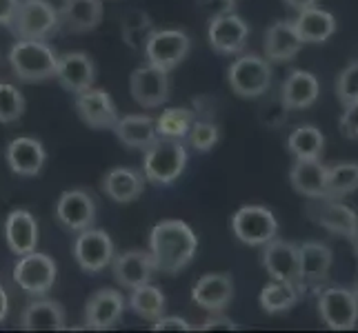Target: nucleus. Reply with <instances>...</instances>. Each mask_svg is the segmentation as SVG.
I'll list each match as a JSON object with an SVG mask.
<instances>
[{
	"instance_id": "27",
	"label": "nucleus",
	"mask_w": 358,
	"mask_h": 333,
	"mask_svg": "<svg viewBox=\"0 0 358 333\" xmlns=\"http://www.w3.org/2000/svg\"><path fill=\"white\" fill-rule=\"evenodd\" d=\"M116 138L129 147V149H147L156 138V120L152 116H143V114H129L116 120L114 125Z\"/></svg>"
},
{
	"instance_id": "2",
	"label": "nucleus",
	"mask_w": 358,
	"mask_h": 333,
	"mask_svg": "<svg viewBox=\"0 0 358 333\" xmlns=\"http://www.w3.org/2000/svg\"><path fill=\"white\" fill-rule=\"evenodd\" d=\"M187 167V149L182 140L174 138H156L145 149L143 158V176L158 187H169Z\"/></svg>"
},
{
	"instance_id": "24",
	"label": "nucleus",
	"mask_w": 358,
	"mask_h": 333,
	"mask_svg": "<svg viewBox=\"0 0 358 333\" xmlns=\"http://www.w3.org/2000/svg\"><path fill=\"white\" fill-rule=\"evenodd\" d=\"M58 16L73 34L94 31L103 20V0H63Z\"/></svg>"
},
{
	"instance_id": "25",
	"label": "nucleus",
	"mask_w": 358,
	"mask_h": 333,
	"mask_svg": "<svg viewBox=\"0 0 358 333\" xmlns=\"http://www.w3.org/2000/svg\"><path fill=\"white\" fill-rule=\"evenodd\" d=\"M67 325L65 309L56 300H34L20 316L22 331H63Z\"/></svg>"
},
{
	"instance_id": "45",
	"label": "nucleus",
	"mask_w": 358,
	"mask_h": 333,
	"mask_svg": "<svg viewBox=\"0 0 358 333\" xmlns=\"http://www.w3.org/2000/svg\"><path fill=\"white\" fill-rule=\"evenodd\" d=\"M18 0H0V27H9L16 14Z\"/></svg>"
},
{
	"instance_id": "34",
	"label": "nucleus",
	"mask_w": 358,
	"mask_h": 333,
	"mask_svg": "<svg viewBox=\"0 0 358 333\" xmlns=\"http://www.w3.org/2000/svg\"><path fill=\"white\" fill-rule=\"evenodd\" d=\"M325 147V135L320 133L314 125H301L296 127L287 140V149L296 160H307V158H320Z\"/></svg>"
},
{
	"instance_id": "39",
	"label": "nucleus",
	"mask_w": 358,
	"mask_h": 333,
	"mask_svg": "<svg viewBox=\"0 0 358 333\" xmlns=\"http://www.w3.org/2000/svg\"><path fill=\"white\" fill-rule=\"evenodd\" d=\"M336 96L343 107L358 101V63H352L350 67L343 69L336 80Z\"/></svg>"
},
{
	"instance_id": "10",
	"label": "nucleus",
	"mask_w": 358,
	"mask_h": 333,
	"mask_svg": "<svg viewBox=\"0 0 358 333\" xmlns=\"http://www.w3.org/2000/svg\"><path fill=\"white\" fill-rule=\"evenodd\" d=\"M318 313L331 331H350L358 323V300L354 291L331 287L318 295Z\"/></svg>"
},
{
	"instance_id": "17",
	"label": "nucleus",
	"mask_w": 358,
	"mask_h": 333,
	"mask_svg": "<svg viewBox=\"0 0 358 333\" xmlns=\"http://www.w3.org/2000/svg\"><path fill=\"white\" fill-rule=\"evenodd\" d=\"M60 87L69 94H78L83 89H90L96 80V67L90 54L85 52H67L58 56L56 76Z\"/></svg>"
},
{
	"instance_id": "48",
	"label": "nucleus",
	"mask_w": 358,
	"mask_h": 333,
	"mask_svg": "<svg viewBox=\"0 0 358 333\" xmlns=\"http://www.w3.org/2000/svg\"><path fill=\"white\" fill-rule=\"evenodd\" d=\"M350 240H352V246H354V253L358 258V227L350 233Z\"/></svg>"
},
{
	"instance_id": "15",
	"label": "nucleus",
	"mask_w": 358,
	"mask_h": 333,
	"mask_svg": "<svg viewBox=\"0 0 358 333\" xmlns=\"http://www.w3.org/2000/svg\"><path fill=\"white\" fill-rule=\"evenodd\" d=\"M207 38L212 49H216L218 54H238L245 49L247 38H250V24L241 16L225 11V14L212 18Z\"/></svg>"
},
{
	"instance_id": "46",
	"label": "nucleus",
	"mask_w": 358,
	"mask_h": 333,
	"mask_svg": "<svg viewBox=\"0 0 358 333\" xmlns=\"http://www.w3.org/2000/svg\"><path fill=\"white\" fill-rule=\"evenodd\" d=\"M7 313H9V295H7L5 287L0 285V323L7 318Z\"/></svg>"
},
{
	"instance_id": "43",
	"label": "nucleus",
	"mask_w": 358,
	"mask_h": 333,
	"mask_svg": "<svg viewBox=\"0 0 358 333\" xmlns=\"http://www.w3.org/2000/svg\"><path fill=\"white\" fill-rule=\"evenodd\" d=\"M154 331H189L192 325L185 318L178 316H160L154 320Z\"/></svg>"
},
{
	"instance_id": "6",
	"label": "nucleus",
	"mask_w": 358,
	"mask_h": 333,
	"mask_svg": "<svg viewBox=\"0 0 358 333\" xmlns=\"http://www.w3.org/2000/svg\"><path fill=\"white\" fill-rule=\"evenodd\" d=\"M192 49V40L189 36L180 31V29H158L147 36L143 52L150 60V65L163 69V71H171L176 69L185 58H187Z\"/></svg>"
},
{
	"instance_id": "3",
	"label": "nucleus",
	"mask_w": 358,
	"mask_h": 333,
	"mask_svg": "<svg viewBox=\"0 0 358 333\" xmlns=\"http://www.w3.org/2000/svg\"><path fill=\"white\" fill-rule=\"evenodd\" d=\"M9 65L22 82H43L56 76L58 54L45 40H18L9 52Z\"/></svg>"
},
{
	"instance_id": "8",
	"label": "nucleus",
	"mask_w": 358,
	"mask_h": 333,
	"mask_svg": "<svg viewBox=\"0 0 358 333\" xmlns=\"http://www.w3.org/2000/svg\"><path fill=\"white\" fill-rule=\"evenodd\" d=\"M58 276V267L49 256L29 251L18 256V262L14 267V282L29 295H45L54 287Z\"/></svg>"
},
{
	"instance_id": "35",
	"label": "nucleus",
	"mask_w": 358,
	"mask_h": 333,
	"mask_svg": "<svg viewBox=\"0 0 358 333\" xmlns=\"http://www.w3.org/2000/svg\"><path fill=\"white\" fill-rule=\"evenodd\" d=\"M156 120V133L158 138H174V140H185L194 125V111L185 107H169L160 114Z\"/></svg>"
},
{
	"instance_id": "38",
	"label": "nucleus",
	"mask_w": 358,
	"mask_h": 333,
	"mask_svg": "<svg viewBox=\"0 0 358 333\" xmlns=\"http://www.w3.org/2000/svg\"><path fill=\"white\" fill-rule=\"evenodd\" d=\"M218 127L214 125V122H196L194 120V125L187 133V140L189 145L194 147L196 151H209V149H214L216 142H218Z\"/></svg>"
},
{
	"instance_id": "4",
	"label": "nucleus",
	"mask_w": 358,
	"mask_h": 333,
	"mask_svg": "<svg viewBox=\"0 0 358 333\" xmlns=\"http://www.w3.org/2000/svg\"><path fill=\"white\" fill-rule=\"evenodd\" d=\"M9 27L18 40H45L60 27V16L49 0H18Z\"/></svg>"
},
{
	"instance_id": "40",
	"label": "nucleus",
	"mask_w": 358,
	"mask_h": 333,
	"mask_svg": "<svg viewBox=\"0 0 358 333\" xmlns=\"http://www.w3.org/2000/svg\"><path fill=\"white\" fill-rule=\"evenodd\" d=\"M341 133L350 140H358V101L345 105L341 116Z\"/></svg>"
},
{
	"instance_id": "37",
	"label": "nucleus",
	"mask_w": 358,
	"mask_h": 333,
	"mask_svg": "<svg viewBox=\"0 0 358 333\" xmlns=\"http://www.w3.org/2000/svg\"><path fill=\"white\" fill-rule=\"evenodd\" d=\"M24 114V96L18 87L9 82H0V122L9 125V122L20 120Z\"/></svg>"
},
{
	"instance_id": "36",
	"label": "nucleus",
	"mask_w": 358,
	"mask_h": 333,
	"mask_svg": "<svg viewBox=\"0 0 358 333\" xmlns=\"http://www.w3.org/2000/svg\"><path fill=\"white\" fill-rule=\"evenodd\" d=\"M358 189V163H338L327 167L325 176V195L341 200Z\"/></svg>"
},
{
	"instance_id": "9",
	"label": "nucleus",
	"mask_w": 358,
	"mask_h": 333,
	"mask_svg": "<svg viewBox=\"0 0 358 333\" xmlns=\"http://www.w3.org/2000/svg\"><path fill=\"white\" fill-rule=\"evenodd\" d=\"M73 258L85 274H101L114 260V242L103 229H83L73 240Z\"/></svg>"
},
{
	"instance_id": "18",
	"label": "nucleus",
	"mask_w": 358,
	"mask_h": 333,
	"mask_svg": "<svg viewBox=\"0 0 358 333\" xmlns=\"http://www.w3.org/2000/svg\"><path fill=\"white\" fill-rule=\"evenodd\" d=\"M122 311H125V295L118 289H101L87 300V306H85V325L94 331L112 329L120 320Z\"/></svg>"
},
{
	"instance_id": "23",
	"label": "nucleus",
	"mask_w": 358,
	"mask_h": 333,
	"mask_svg": "<svg viewBox=\"0 0 358 333\" xmlns=\"http://www.w3.org/2000/svg\"><path fill=\"white\" fill-rule=\"evenodd\" d=\"M103 191L109 200H114L118 205L134 202L145 191V176L141 171L129 167H116L112 171H107V176L103 178Z\"/></svg>"
},
{
	"instance_id": "30",
	"label": "nucleus",
	"mask_w": 358,
	"mask_h": 333,
	"mask_svg": "<svg viewBox=\"0 0 358 333\" xmlns=\"http://www.w3.org/2000/svg\"><path fill=\"white\" fill-rule=\"evenodd\" d=\"M294 29L303 43H325L336 31V20L329 11L323 9H303L294 20Z\"/></svg>"
},
{
	"instance_id": "5",
	"label": "nucleus",
	"mask_w": 358,
	"mask_h": 333,
	"mask_svg": "<svg viewBox=\"0 0 358 333\" xmlns=\"http://www.w3.org/2000/svg\"><path fill=\"white\" fill-rule=\"evenodd\" d=\"M231 91L241 98H258L271 87V67L265 58L245 54L236 58L227 69Z\"/></svg>"
},
{
	"instance_id": "13",
	"label": "nucleus",
	"mask_w": 358,
	"mask_h": 333,
	"mask_svg": "<svg viewBox=\"0 0 358 333\" xmlns=\"http://www.w3.org/2000/svg\"><path fill=\"white\" fill-rule=\"evenodd\" d=\"M56 220L60 227L73 233L94 227L96 220L94 198L83 189H69L65 193H60V198L56 202Z\"/></svg>"
},
{
	"instance_id": "21",
	"label": "nucleus",
	"mask_w": 358,
	"mask_h": 333,
	"mask_svg": "<svg viewBox=\"0 0 358 333\" xmlns=\"http://www.w3.org/2000/svg\"><path fill=\"white\" fill-rule=\"evenodd\" d=\"M5 240L11 253L24 256L38 246V222L27 209H14L5 220Z\"/></svg>"
},
{
	"instance_id": "16",
	"label": "nucleus",
	"mask_w": 358,
	"mask_h": 333,
	"mask_svg": "<svg viewBox=\"0 0 358 333\" xmlns=\"http://www.w3.org/2000/svg\"><path fill=\"white\" fill-rule=\"evenodd\" d=\"M263 267L271 280L292 282L301 287V260L299 246L285 240H269L263 244Z\"/></svg>"
},
{
	"instance_id": "50",
	"label": "nucleus",
	"mask_w": 358,
	"mask_h": 333,
	"mask_svg": "<svg viewBox=\"0 0 358 333\" xmlns=\"http://www.w3.org/2000/svg\"><path fill=\"white\" fill-rule=\"evenodd\" d=\"M225 3H231V5H234V0H225Z\"/></svg>"
},
{
	"instance_id": "12",
	"label": "nucleus",
	"mask_w": 358,
	"mask_h": 333,
	"mask_svg": "<svg viewBox=\"0 0 358 333\" xmlns=\"http://www.w3.org/2000/svg\"><path fill=\"white\" fill-rule=\"evenodd\" d=\"M129 91L131 98L145 109H154L167 103L169 98V78L167 71L154 65H145L134 69L129 76Z\"/></svg>"
},
{
	"instance_id": "31",
	"label": "nucleus",
	"mask_w": 358,
	"mask_h": 333,
	"mask_svg": "<svg viewBox=\"0 0 358 333\" xmlns=\"http://www.w3.org/2000/svg\"><path fill=\"white\" fill-rule=\"evenodd\" d=\"M299 260H301V285L310 282V285H318L323 282L331 269V249L320 242H305L299 246Z\"/></svg>"
},
{
	"instance_id": "1",
	"label": "nucleus",
	"mask_w": 358,
	"mask_h": 333,
	"mask_svg": "<svg viewBox=\"0 0 358 333\" xmlns=\"http://www.w3.org/2000/svg\"><path fill=\"white\" fill-rule=\"evenodd\" d=\"M196 249L199 238L182 220H163L150 233V253L160 274L174 276L182 271L194 260Z\"/></svg>"
},
{
	"instance_id": "42",
	"label": "nucleus",
	"mask_w": 358,
	"mask_h": 333,
	"mask_svg": "<svg viewBox=\"0 0 358 333\" xmlns=\"http://www.w3.org/2000/svg\"><path fill=\"white\" fill-rule=\"evenodd\" d=\"M199 329L201 331H234L236 329V323H234L231 318L223 316L220 311H212V316L205 318Z\"/></svg>"
},
{
	"instance_id": "49",
	"label": "nucleus",
	"mask_w": 358,
	"mask_h": 333,
	"mask_svg": "<svg viewBox=\"0 0 358 333\" xmlns=\"http://www.w3.org/2000/svg\"><path fill=\"white\" fill-rule=\"evenodd\" d=\"M354 295H356V300H358V280H356V289H354Z\"/></svg>"
},
{
	"instance_id": "29",
	"label": "nucleus",
	"mask_w": 358,
	"mask_h": 333,
	"mask_svg": "<svg viewBox=\"0 0 358 333\" xmlns=\"http://www.w3.org/2000/svg\"><path fill=\"white\" fill-rule=\"evenodd\" d=\"M325 176H327V167L318 158L296 160L289 171L292 187L301 195H305V198L325 195Z\"/></svg>"
},
{
	"instance_id": "11",
	"label": "nucleus",
	"mask_w": 358,
	"mask_h": 333,
	"mask_svg": "<svg viewBox=\"0 0 358 333\" xmlns=\"http://www.w3.org/2000/svg\"><path fill=\"white\" fill-rule=\"evenodd\" d=\"M305 212L316 225L336 233V236L350 238V233L358 227V216L354 209H350L348 205H343L334 198H327V195L310 198L305 205Z\"/></svg>"
},
{
	"instance_id": "20",
	"label": "nucleus",
	"mask_w": 358,
	"mask_h": 333,
	"mask_svg": "<svg viewBox=\"0 0 358 333\" xmlns=\"http://www.w3.org/2000/svg\"><path fill=\"white\" fill-rule=\"evenodd\" d=\"M112 265H114L116 282L125 289H136L141 285H147L156 271L152 253L141 251V249H131V251L116 256Z\"/></svg>"
},
{
	"instance_id": "47",
	"label": "nucleus",
	"mask_w": 358,
	"mask_h": 333,
	"mask_svg": "<svg viewBox=\"0 0 358 333\" xmlns=\"http://www.w3.org/2000/svg\"><path fill=\"white\" fill-rule=\"evenodd\" d=\"M285 3H287L292 9H296V11H303V9L314 7V5H316V0H285Z\"/></svg>"
},
{
	"instance_id": "19",
	"label": "nucleus",
	"mask_w": 358,
	"mask_h": 333,
	"mask_svg": "<svg viewBox=\"0 0 358 333\" xmlns=\"http://www.w3.org/2000/svg\"><path fill=\"white\" fill-rule=\"evenodd\" d=\"M7 165L9 169L18 176L31 178L38 176L43 167H45V147L41 145V140L29 138V135H20V138H14L7 145Z\"/></svg>"
},
{
	"instance_id": "32",
	"label": "nucleus",
	"mask_w": 358,
	"mask_h": 333,
	"mask_svg": "<svg viewBox=\"0 0 358 333\" xmlns=\"http://www.w3.org/2000/svg\"><path fill=\"white\" fill-rule=\"evenodd\" d=\"M299 285H292V282H282V280H271L263 287L261 291V302L263 311L269 316H276V313H285L289 311L292 306L299 302L301 293H299Z\"/></svg>"
},
{
	"instance_id": "22",
	"label": "nucleus",
	"mask_w": 358,
	"mask_h": 333,
	"mask_svg": "<svg viewBox=\"0 0 358 333\" xmlns=\"http://www.w3.org/2000/svg\"><path fill=\"white\" fill-rule=\"evenodd\" d=\"M234 298V282L227 274H207L192 289V300L205 311H223Z\"/></svg>"
},
{
	"instance_id": "41",
	"label": "nucleus",
	"mask_w": 358,
	"mask_h": 333,
	"mask_svg": "<svg viewBox=\"0 0 358 333\" xmlns=\"http://www.w3.org/2000/svg\"><path fill=\"white\" fill-rule=\"evenodd\" d=\"M122 31H152V18L145 11H129L122 18Z\"/></svg>"
},
{
	"instance_id": "14",
	"label": "nucleus",
	"mask_w": 358,
	"mask_h": 333,
	"mask_svg": "<svg viewBox=\"0 0 358 333\" xmlns=\"http://www.w3.org/2000/svg\"><path fill=\"white\" fill-rule=\"evenodd\" d=\"M76 111L85 125L92 129H114L118 120V111L109 91L94 87V84L76 94Z\"/></svg>"
},
{
	"instance_id": "7",
	"label": "nucleus",
	"mask_w": 358,
	"mask_h": 333,
	"mask_svg": "<svg viewBox=\"0 0 358 333\" xmlns=\"http://www.w3.org/2000/svg\"><path fill=\"white\" fill-rule=\"evenodd\" d=\"M231 231L243 244L250 246H261L269 240L276 238L278 222L274 214L267 207L261 205H247L238 209L231 218Z\"/></svg>"
},
{
	"instance_id": "26",
	"label": "nucleus",
	"mask_w": 358,
	"mask_h": 333,
	"mask_svg": "<svg viewBox=\"0 0 358 333\" xmlns=\"http://www.w3.org/2000/svg\"><path fill=\"white\" fill-rule=\"evenodd\" d=\"M318 94L320 84L314 73L294 69L280 87V101L287 105V109H307L316 103Z\"/></svg>"
},
{
	"instance_id": "28",
	"label": "nucleus",
	"mask_w": 358,
	"mask_h": 333,
	"mask_svg": "<svg viewBox=\"0 0 358 333\" xmlns=\"http://www.w3.org/2000/svg\"><path fill=\"white\" fill-rule=\"evenodd\" d=\"M301 47L303 40L296 34L292 20H278L265 34V54L274 63H287L301 52Z\"/></svg>"
},
{
	"instance_id": "33",
	"label": "nucleus",
	"mask_w": 358,
	"mask_h": 333,
	"mask_svg": "<svg viewBox=\"0 0 358 333\" xmlns=\"http://www.w3.org/2000/svg\"><path fill=\"white\" fill-rule=\"evenodd\" d=\"M129 309L143 318V320H150V323H154L156 318H160L165 313V295L163 291H160L158 287L154 285H141L131 289V295H129Z\"/></svg>"
},
{
	"instance_id": "44",
	"label": "nucleus",
	"mask_w": 358,
	"mask_h": 333,
	"mask_svg": "<svg viewBox=\"0 0 358 333\" xmlns=\"http://www.w3.org/2000/svg\"><path fill=\"white\" fill-rule=\"evenodd\" d=\"M271 116H276L278 125H280L282 120L287 118V105L282 103L280 98H278V101L271 103L269 107H265V109H263V122H265V125H271Z\"/></svg>"
}]
</instances>
